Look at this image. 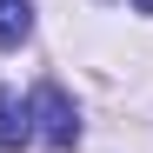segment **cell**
I'll use <instances>...</instances> for the list:
<instances>
[{
  "label": "cell",
  "mask_w": 153,
  "mask_h": 153,
  "mask_svg": "<svg viewBox=\"0 0 153 153\" xmlns=\"http://www.w3.org/2000/svg\"><path fill=\"white\" fill-rule=\"evenodd\" d=\"M33 33V0H0V47H20Z\"/></svg>",
  "instance_id": "obj_3"
},
{
  "label": "cell",
  "mask_w": 153,
  "mask_h": 153,
  "mask_svg": "<svg viewBox=\"0 0 153 153\" xmlns=\"http://www.w3.org/2000/svg\"><path fill=\"white\" fill-rule=\"evenodd\" d=\"M133 13H153V0H133Z\"/></svg>",
  "instance_id": "obj_4"
},
{
  "label": "cell",
  "mask_w": 153,
  "mask_h": 153,
  "mask_svg": "<svg viewBox=\"0 0 153 153\" xmlns=\"http://www.w3.org/2000/svg\"><path fill=\"white\" fill-rule=\"evenodd\" d=\"M27 140H33V113L13 100V87H7V80H0V146H7V153H20Z\"/></svg>",
  "instance_id": "obj_2"
},
{
  "label": "cell",
  "mask_w": 153,
  "mask_h": 153,
  "mask_svg": "<svg viewBox=\"0 0 153 153\" xmlns=\"http://www.w3.org/2000/svg\"><path fill=\"white\" fill-rule=\"evenodd\" d=\"M33 133H40L47 146H60V153H67L73 140H80V113H73V100H67L53 80H47V87L33 93Z\"/></svg>",
  "instance_id": "obj_1"
}]
</instances>
